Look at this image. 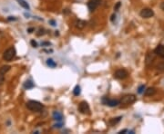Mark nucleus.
Segmentation results:
<instances>
[{"label": "nucleus", "mask_w": 164, "mask_h": 134, "mask_svg": "<svg viewBox=\"0 0 164 134\" xmlns=\"http://www.w3.org/2000/svg\"><path fill=\"white\" fill-rule=\"evenodd\" d=\"M53 119L56 120L57 121H61L63 119V116L59 111H54V112H53Z\"/></svg>", "instance_id": "nucleus-13"}, {"label": "nucleus", "mask_w": 164, "mask_h": 134, "mask_svg": "<svg viewBox=\"0 0 164 134\" xmlns=\"http://www.w3.org/2000/svg\"><path fill=\"white\" fill-rule=\"evenodd\" d=\"M64 13H65V14H69V9H66V10H65V11H64Z\"/></svg>", "instance_id": "nucleus-34"}, {"label": "nucleus", "mask_w": 164, "mask_h": 134, "mask_svg": "<svg viewBox=\"0 0 164 134\" xmlns=\"http://www.w3.org/2000/svg\"><path fill=\"white\" fill-rule=\"evenodd\" d=\"M10 68H11V67H10L9 65L2 66L1 68H0V73H1V74H6L8 72V71L10 70Z\"/></svg>", "instance_id": "nucleus-17"}, {"label": "nucleus", "mask_w": 164, "mask_h": 134, "mask_svg": "<svg viewBox=\"0 0 164 134\" xmlns=\"http://www.w3.org/2000/svg\"><path fill=\"white\" fill-rule=\"evenodd\" d=\"M62 123H57V124H56V125H55V127H56V128H57V129H59V128H61V127H62Z\"/></svg>", "instance_id": "nucleus-29"}, {"label": "nucleus", "mask_w": 164, "mask_h": 134, "mask_svg": "<svg viewBox=\"0 0 164 134\" xmlns=\"http://www.w3.org/2000/svg\"><path fill=\"white\" fill-rule=\"evenodd\" d=\"M115 19H116V14H113V15L111 16V18H110V20H111L112 22H114Z\"/></svg>", "instance_id": "nucleus-27"}, {"label": "nucleus", "mask_w": 164, "mask_h": 134, "mask_svg": "<svg viewBox=\"0 0 164 134\" xmlns=\"http://www.w3.org/2000/svg\"><path fill=\"white\" fill-rule=\"evenodd\" d=\"M155 53H149L146 56V64L147 65H149L151 64H152V62L155 59Z\"/></svg>", "instance_id": "nucleus-9"}, {"label": "nucleus", "mask_w": 164, "mask_h": 134, "mask_svg": "<svg viewBox=\"0 0 164 134\" xmlns=\"http://www.w3.org/2000/svg\"><path fill=\"white\" fill-rule=\"evenodd\" d=\"M125 132H128V131H127V130H123V131H120V132H119V134H122V133H125Z\"/></svg>", "instance_id": "nucleus-31"}, {"label": "nucleus", "mask_w": 164, "mask_h": 134, "mask_svg": "<svg viewBox=\"0 0 164 134\" xmlns=\"http://www.w3.org/2000/svg\"><path fill=\"white\" fill-rule=\"evenodd\" d=\"M161 8L164 11V2H162V3L161 4Z\"/></svg>", "instance_id": "nucleus-33"}, {"label": "nucleus", "mask_w": 164, "mask_h": 134, "mask_svg": "<svg viewBox=\"0 0 164 134\" xmlns=\"http://www.w3.org/2000/svg\"><path fill=\"white\" fill-rule=\"evenodd\" d=\"M100 2H101V0H89L88 2V7H89V11L93 12L100 5Z\"/></svg>", "instance_id": "nucleus-8"}, {"label": "nucleus", "mask_w": 164, "mask_h": 134, "mask_svg": "<svg viewBox=\"0 0 164 134\" xmlns=\"http://www.w3.org/2000/svg\"><path fill=\"white\" fill-rule=\"evenodd\" d=\"M5 82V76H4L3 74L0 73V85L3 84V83Z\"/></svg>", "instance_id": "nucleus-22"}, {"label": "nucleus", "mask_w": 164, "mask_h": 134, "mask_svg": "<svg viewBox=\"0 0 164 134\" xmlns=\"http://www.w3.org/2000/svg\"><path fill=\"white\" fill-rule=\"evenodd\" d=\"M34 84L31 82V81H26V82L24 83V88L25 89H26V90H29V89H32V88H34Z\"/></svg>", "instance_id": "nucleus-16"}, {"label": "nucleus", "mask_w": 164, "mask_h": 134, "mask_svg": "<svg viewBox=\"0 0 164 134\" xmlns=\"http://www.w3.org/2000/svg\"><path fill=\"white\" fill-rule=\"evenodd\" d=\"M157 69L159 71H164V62H161L157 65Z\"/></svg>", "instance_id": "nucleus-20"}, {"label": "nucleus", "mask_w": 164, "mask_h": 134, "mask_svg": "<svg viewBox=\"0 0 164 134\" xmlns=\"http://www.w3.org/2000/svg\"><path fill=\"white\" fill-rule=\"evenodd\" d=\"M43 34H45V32H44V29H40L38 30V32L37 33V35H38V36H40V35H43Z\"/></svg>", "instance_id": "nucleus-23"}, {"label": "nucleus", "mask_w": 164, "mask_h": 134, "mask_svg": "<svg viewBox=\"0 0 164 134\" xmlns=\"http://www.w3.org/2000/svg\"><path fill=\"white\" fill-rule=\"evenodd\" d=\"M7 20H9V21H12V20H13V21H15V20H16V18L14 17H9L7 18Z\"/></svg>", "instance_id": "nucleus-28"}, {"label": "nucleus", "mask_w": 164, "mask_h": 134, "mask_svg": "<svg viewBox=\"0 0 164 134\" xmlns=\"http://www.w3.org/2000/svg\"><path fill=\"white\" fill-rule=\"evenodd\" d=\"M102 102L105 105H108V106H110V107H115L120 104V101L115 100V99H108V98H107V97L102 99Z\"/></svg>", "instance_id": "nucleus-6"}, {"label": "nucleus", "mask_w": 164, "mask_h": 134, "mask_svg": "<svg viewBox=\"0 0 164 134\" xmlns=\"http://www.w3.org/2000/svg\"><path fill=\"white\" fill-rule=\"evenodd\" d=\"M156 93V89L153 88V87H149L147 90H145V95L146 96H152Z\"/></svg>", "instance_id": "nucleus-12"}, {"label": "nucleus", "mask_w": 164, "mask_h": 134, "mask_svg": "<svg viewBox=\"0 0 164 134\" xmlns=\"http://www.w3.org/2000/svg\"><path fill=\"white\" fill-rule=\"evenodd\" d=\"M87 25V23H86V21H84V20H77L75 23V26L78 28V29H83L84 27Z\"/></svg>", "instance_id": "nucleus-11"}, {"label": "nucleus", "mask_w": 164, "mask_h": 134, "mask_svg": "<svg viewBox=\"0 0 164 134\" xmlns=\"http://www.w3.org/2000/svg\"><path fill=\"white\" fill-rule=\"evenodd\" d=\"M121 119H122V117H121V116L117 117V118H112V119H110V120L108 123H110V124L111 125V126H114V125H116L117 123L120 122V120H121Z\"/></svg>", "instance_id": "nucleus-15"}, {"label": "nucleus", "mask_w": 164, "mask_h": 134, "mask_svg": "<svg viewBox=\"0 0 164 134\" xmlns=\"http://www.w3.org/2000/svg\"><path fill=\"white\" fill-rule=\"evenodd\" d=\"M49 24H50V25H52V26H56L57 25L56 22H55L54 20H49Z\"/></svg>", "instance_id": "nucleus-26"}, {"label": "nucleus", "mask_w": 164, "mask_h": 134, "mask_svg": "<svg viewBox=\"0 0 164 134\" xmlns=\"http://www.w3.org/2000/svg\"><path fill=\"white\" fill-rule=\"evenodd\" d=\"M141 17L143 18H151L154 16V12H153L152 9L151 8H143L139 13Z\"/></svg>", "instance_id": "nucleus-7"}, {"label": "nucleus", "mask_w": 164, "mask_h": 134, "mask_svg": "<svg viewBox=\"0 0 164 134\" xmlns=\"http://www.w3.org/2000/svg\"><path fill=\"white\" fill-rule=\"evenodd\" d=\"M136 101V96L133 94H128L123 96L120 101V103L121 104H125V105H130L132 104L133 102Z\"/></svg>", "instance_id": "nucleus-3"}, {"label": "nucleus", "mask_w": 164, "mask_h": 134, "mask_svg": "<svg viewBox=\"0 0 164 134\" xmlns=\"http://www.w3.org/2000/svg\"><path fill=\"white\" fill-rule=\"evenodd\" d=\"M129 75V73L127 72L125 69H119L114 73V77L119 80H123V79L127 78Z\"/></svg>", "instance_id": "nucleus-4"}, {"label": "nucleus", "mask_w": 164, "mask_h": 134, "mask_svg": "<svg viewBox=\"0 0 164 134\" xmlns=\"http://www.w3.org/2000/svg\"><path fill=\"white\" fill-rule=\"evenodd\" d=\"M79 111L83 114H89L90 111L89 105L88 104L87 101H81L79 105Z\"/></svg>", "instance_id": "nucleus-5"}, {"label": "nucleus", "mask_w": 164, "mask_h": 134, "mask_svg": "<svg viewBox=\"0 0 164 134\" xmlns=\"http://www.w3.org/2000/svg\"><path fill=\"white\" fill-rule=\"evenodd\" d=\"M26 108L30 110L31 111H35V112H38L43 109V105L41 104L39 101H29L26 102Z\"/></svg>", "instance_id": "nucleus-1"}, {"label": "nucleus", "mask_w": 164, "mask_h": 134, "mask_svg": "<svg viewBox=\"0 0 164 134\" xmlns=\"http://www.w3.org/2000/svg\"><path fill=\"white\" fill-rule=\"evenodd\" d=\"M34 28H29V29H28V33H30V34H31V33H33V31H34Z\"/></svg>", "instance_id": "nucleus-32"}, {"label": "nucleus", "mask_w": 164, "mask_h": 134, "mask_svg": "<svg viewBox=\"0 0 164 134\" xmlns=\"http://www.w3.org/2000/svg\"><path fill=\"white\" fill-rule=\"evenodd\" d=\"M47 64H48L49 67H52V68H55V67L57 66V64L52 60V59H48V60H47Z\"/></svg>", "instance_id": "nucleus-19"}, {"label": "nucleus", "mask_w": 164, "mask_h": 134, "mask_svg": "<svg viewBox=\"0 0 164 134\" xmlns=\"http://www.w3.org/2000/svg\"><path fill=\"white\" fill-rule=\"evenodd\" d=\"M31 44H32L33 47H35V48L38 47V44H37V42L34 41V40H32V41H31Z\"/></svg>", "instance_id": "nucleus-25"}, {"label": "nucleus", "mask_w": 164, "mask_h": 134, "mask_svg": "<svg viewBox=\"0 0 164 134\" xmlns=\"http://www.w3.org/2000/svg\"><path fill=\"white\" fill-rule=\"evenodd\" d=\"M50 43H48V42H44V43H42V45H50Z\"/></svg>", "instance_id": "nucleus-30"}, {"label": "nucleus", "mask_w": 164, "mask_h": 134, "mask_svg": "<svg viewBox=\"0 0 164 134\" xmlns=\"http://www.w3.org/2000/svg\"><path fill=\"white\" fill-rule=\"evenodd\" d=\"M120 5H121V3H120V2H118V3H117V5L114 7V10H115V11H118L119 8H120Z\"/></svg>", "instance_id": "nucleus-24"}, {"label": "nucleus", "mask_w": 164, "mask_h": 134, "mask_svg": "<svg viewBox=\"0 0 164 134\" xmlns=\"http://www.w3.org/2000/svg\"><path fill=\"white\" fill-rule=\"evenodd\" d=\"M144 90H145V85H140V86L139 87V89H138V92L139 93V94H141L143 92H144Z\"/></svg>", "instance_id": "nucleus-21"}, {"label": "nucleus", "mask_w": 164, "mask_h": 134, "mask_svg": "<svg viewBox=\"0 0 164 134\" xmlns=\"http://www.w3.org/2000/svg\"><path fill=\"white\" fill-rule=\"evenodd\" d=\"M80 92H81L80 86H79V85H77V86H76L75 88H74V90H73L74 95H75V96H79V95L80 94Z\"/></svg>", "instance_id": "nucleus-18"}, {"label": "nucleus", "mask_w": 164, "mask_h": 134, "mask_svg": "<svg viewBox=\"0 0 164 134\" xmlns=\"http://www.w3.org/2000/svg\"><path fill=\"white\" fill-rule=\"evenodd\" d=\"M16 48L13 47V46H12V47H9L8 49H7L4 52L3 59L5 61H7V62H10V61L16 56Z\"/></svg>", "instance_id": "nucleus-2"}, {"label": "nucleus", "mask_w": 164, "mask_h": 134, "mask_svg": "<svg viewBox=\"0 0 164 134\" xmlns=\"http://www.w3.org/2000/svg\"><path fill=\"white\" fill-rule=\"evenodd\" d=\"M16 1L18 2V4H19V5L21 6L23 8L26 9V10H29L30 9L29 5H28V3L26 1H25V0H16Z\"/></svg>", "instance_id": "nucleus-14"}, {"label": "nucleus", "mask_w": 164, "mask_h": 134, "mask_svg": "<svg viewBox=\"0 0 164 134\" xmlns=\"http://www.w3.org/2000/svg\"><path fill=\"white\" fill-rule=\"evenodd\" d=\"M155 54L164 58V45H158L157 48L154 50Z\"/></svg>", "instance_id": "nucleus-10"}]
</instances>
